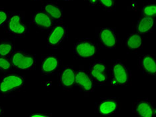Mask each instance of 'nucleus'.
<instances>
[{
	"instance_id": "nucleus-6",
	"label": "nucleus",
	"mask_w": 156,
	"mask_h": 117,
	"mask_svg": "<svg viewBox=\"0 0 156 117\" xmlns=\"http://www.w3.org/2000/svg\"><path fill=\"white\" fill-rule=\"evenodd\" d=\"M89 72L95 86L109 85V70L104 60H96L90 66Z\"/></svg>"
},
{
	"instance_id": "nucleus-24",
	"label": "nucleus",
	"mask_w": 156,
	"mask_h": 117,
	"mask_svg": "<svg viewBox=\"0 0 156 117\" xmlns=\"http://www.w3.org/2000/svg\"><path fill=\"white\" fill-rule=\"evenodd\" d=\"M51 116H52V114H49V113L37 112V113H33V114H31L28 116H30V117H49Z\"/></svg>"
},
{
	"instance_id": "nucleus-25",
	"label": "nucleus",
	"mask_w": 156,
	"mask_h": 117,
	"mask_svg": "<svg viewBox=\"0 0 156 117\" xmlns=\"http://www.w3.org/2000/svg\"><path fill=\"white\" fill-rule=\"evenodd\" d=\"M92 6H95L98 4V0H86Z\"/></svg>"
},
{
	"instance_id": "nucleus-23",
	"label": "nucleus",
	"mask_w": 156,
	"mask_h": 117,
	"mask_svg": "<svg viewBox=\"0 0 156 117\" xmlns=\"http://www.w3.org/2000/svg\"><path fill=\"white\" fill-rule=\"evenodd\" d=\"M10 16V13L5 9L0 8V27L6 24Z\"/></svg>"
},
{
	"instance_id": "nucleus-13",
	"label": "nucleus",
	"mask_w": 156,
	"mask_h": 117,
	"mask_svg": "<svg viewBox=\"0 0 156 117\" xmlns=\"http://www.w3.org/2000/svg\"><path fill=\"white\" fill-rule=\"evenodd\" d=\"M54 22L43 11H37L32 13L30 25L40 31L49 30L54 26Z\"/></svg>"
},
{
	"instance_id": "nucleus-26",
	"label": "nucleus",
	"mask_w": 156,
	"mask_h": 117,
	"mask_svg": "<svg viewBox=\"0 0 156 117\" xmlns=\"http://www.w3.org/2000/svg\"><path fill=\"white\" fill-rule=\"evenodd\" d=\"M3 113V108L2 107V106H0V116H1Z\"/></svg>"
},
{
	"instance_id": "nucleus-15",
	"label": "nucleus",
	"mask_w": 156,
	"mask_h": 117,
	"mask_svg": "<svg viewBox=\"0 0 156 117\" xmlns=\"http://www.w3.org/2000/svg\"><path fill=\"white\" fill-rule=\"evenodd\" d=\"M139 68L144 75L156 76V59L154 54H145L139 58Z\"/></svg>"
},
{
	"instance_id": "nucleus-11",
	"label": "nucleus",
	"mask_w": 156,
	"mask_h": 117,
	"mask_svg": "<svg viewBox=\"0 0 156 117\" xmlns=\"http://www.w3.org/2000/svg\"><path fill=\"white\" fill-rule=\"evenodd\" d=\"M132 112L137 116H154L156 115V107L148 99L140 98L133 104Z\"/></svg>"
},
{
	"instance_id": "nucleus-9",
	"label": "nucleus",
	"mask_w": 156,
	"mask_h": 117,
	"mask_svg": "<svg viewBox=\"0 0 156 117\" xmlns=\"http://www.w3.org/2000/svg\"><path fill=\"white\" fill-rule=\"evenodd\" d=\"M67 28L63 23H55L50 30L47 38V47L55 48L65 41L67 37Z\"/></svg>"
},
{
	"instance_id": "nucleus-14",
	"label": "nucleus",
	"mask_w": 156,
	"mask_h": 117,
	"mask_svg": "<svg viewBox=\"0 0 156 117\" xmlns=\"http://www.w3.org/2000/svg\"><path fill=\"white\" fill-rule=\"evenodd\" d=\"M59 60L55 55L44 56L41 58L40 71L45 76L54 75L58 72Z\"/></svg>"
},
{
	"instance_id": "nucleus-2",
	"label": "nucleus",
	"mask_w": 156,
	"mask_h": 117,
	"mask_svg": "<svg viewBox=\"0 0 156 117\" xmlns=\"http://www.w3.org/2000/svg\"><path fill=\"white\" fill-rule=\"evenodd\" d=\"M25 80V77L18 72H6L0 78V96L8 97L20 92L24 86Z\"/></svg>"
},
{
	"instance_id": "nucleus-28",
	"label": "nucleus",
	"mask_w": 156,
	"mask_h": 117,
	"mask_svg": "<svg viewBox=\"0 0 156 117\" xmlns=\"http://www.w3.org/2000/svg\"><path fill=\"white\" fill-rule=\"evenodd\" d=\"M33 1H38V0H33Z\"/></svg>"
},
{
	"instance_id": "nucleus-27",
	"label": "nucleus",
	"mask_w": 156,
	"mask_h": 117,
	"mask_svg": "<svg viewBox=\"0 0 156 117\" xmlns=\"http://www.w3.org/2000/svg\"><path fill=\"white\" fill-rule=\"evenodd\" d=\"M63 1H66V2H68V1H72V0H63Z\"/></svg>"
},
{
	"instance_id": "nucleus-4",
	"label": "nucleus",
	"mask_w": 156,
	"mask_h": 117,
	"mask_svg": "<svg viewBox=\"0 0 156 117\" xmlns=\"http://www.w3.org/2000/svg\"><path fill=\"white\" fill-rule=\"evenodd\" d=\"M95 37L99 46L104 49H115L119 43L118 31L114 28L97 27L95 28Z\"/></svg>"
},
{
	"instance_id": "nucleus-3",
	"label": "nucleus",
	"mask_w": 156,
	"mask_h": 117,
	"mask_svg": "<svg viewBox=\"0 0 156 117\" xmlns=\"http://www.w3.org/2000/svg\"><path fill=\"white\" fill-rule=\"evenodd\" d=\"M100 48L97 42L93 39L82 38L74 44L73 54L80 60H91L96 57Z\"/></svg>"
},
{
	"instance_id": "nucleus-21",
	"label": "nucleus",
	"mask_w": 156,
	"mask_h": 117,
	"mask_svg": "<svg viewBox=\"0 0 156 117\" xmlns=\"http://www.w3.org/2000/svg\"><path fill=\"white\" fill-rule=\"evenodd\" d=\"M98 4L107 12H114L116 9V0H98Z\"/></svg>"
},
{
	"instance_id": "nucleus-16",
	"label": "nucleus",
	"mask_w": 156,
	"mask_h": 117,
	"mask_svg": "<svg viewBox=\"0 0 156 117\" xmlns=\"http://www.w3.org/2000/svg\"><path fill=\"white\" fill-rule=\"evenodd\" d=\"M42 11L47 14L54 23L61 22L63 19V9L56 2H44L42 3Z\"/></svg>"
},
{
	"instance_id": "nucleus-20",
	"label": "nucleus",
	"mask_w": 156,
	"mask_h": 117,
	"mask_svg": "<svg viewBox=\"0 0 156 117\" xmlns=\"http://www.w3.org/2000/svg\"><path fill=\"white\" fill-rule=\"evenodd\" d=\"M141 16L155 18L156 2L155 1H147L143 3L141 11Z\"/></svg>"
},
{
	"instance_id": "nucleus-8",
	"label": "nucleus",
	"mask_w": 156,
	"mask_h": 117,
	"mask_svg": "<svg viewBox=\"0 0 156 117\" xmlns=\"http://www.w3.org/2000/svg\"><path fill=\"white\" fill-rule=\"evenodd\" d=\"M121 102L118 97L100 98L95 103V113L101 116H110L119 112Z\"/></svg>"
},
{
	"instance_id": "nucleus-22",
	"label": "nucleus",
	"mask_w": 156,
	"mask_h": 117,
	"mask_svg": "<svg viewBox=\"0 0 156 117\" xmlns=\"http://www.w3.org/2000/svg\"><path fill=\"white\" fill-rule=\"evenodd\" d=\"M11 60L9 58L0 57V70L3 72H8L12 68Z\"/></svg>"
},
{
	"instance_id": "nucleus-18",
	"label": "nucleus",
	"mask_w": 156,
	"mask_h": 117,
	"mask_svg": "<svg viewBox=\"0 0 156 117\" xmlns=\"http://www.w3.org/2000/svg\"><path fill=\"white\" fill-rule=\"evenodd\" d=\"M126 47L130 50H137L143 47V38L141 35L133 32L127 35L125 42Z\"/></svg>"
},
{
	"instance_id": "nucleus-5",
	"label": "nucleus",
	"mask_w": 156,
	"mask_h": 117,
	"mask_svg": "<svg viewBox=\"0 0 156 117\" xmlns=\"http://www.w3.org/2000/svg\"><path fill=\"white\" fill-rule=\"evenodd\" d=\"M25 13L16 12L10 13L5 24V29L12 36L23 38L27 34L28 29L25 22Z\"/></svg>"
},
{
	"instance_id": "nucleus-10",
	"label": "nucleus",
	"mask_w": 156,
	"mask_h": 117,
	"mask_svg": "<svg viewBox=\"0 0 156 117\" xmlns=\"http://www.w3.org/2000/svg\"><path fill=\"white\" fill-rule=\"evenodd\" d=\"M58 71L59 86L66 91L73 90L76 85V71L74 68L72 66H66Z\"/></svg>"
},
{
	"instance_id": "nucleus-1",
	"label": "nucleus",
	"mask_w": 156,
	"mask_h": 117,
	"mask_svg": "<svg viewBox=\"0 0 156 117\" xmlns=\"http://www.w3.org/2000/svg\"><path fill=\"white\" fill-rule=\"evenodd\" d=\"M109 85L113 86H125L129 85L132 72L126 64L121 60H113L109 67Z\"/></svg>"
},
{
	"instance_id": "nucleus-12",
	"label": "nucleus",
	"mask_w": 156,
	"mask_h": 117,
	"mask_svg": "<svg viewBox=\"0 0 156 117\" xmlns=\"http://www.w3.org/2000/svg\"><path fill=\"white\" fill-rule=\"evenodd\" d=\"M76 85L85 94L94 92L95 86L89 72L81 68L76 72Z\"/></svg>"
},
{
	"instance_id": "nucleus-17",
	"label": "nucleus",
	"mask_w": 156,
	"mask_h": 117,
	"mask_svg": "<svg viewBox=\"0 0 156 117\" xmlns=\"http://www.w3.org/2000/svg\"><path fill=\"white\" fill-rule=\"evenodd\" d=\"M155 26V18L140 16L136 26V32L141 35L151 33L154 30Z\"/></svg>"
},
{
	"instance_id": "nucleus-19",
	"label": "nucleus",
	"mask_w": 156,
	"mask_h": 117,
	"mask_svg": "<svg viewBox=\"0 0 156 117\" xmlns=\"http://www.w3.org/2000/svg\"><path fill=\"white\" fill-rule=\"evenodd\" d=\"M14 51V45L8 39L0 40V57L9 58Z\"/></svg>"
},
{
	"instance_id": "nucleus-7",
	"label": "nucleus",
	"mask_w": 156,
	"mask_h": 117,
	"mask_svg": "<svg viewBox=\"0 0 156 117\" xmlns=\"http://www.w3.org/2000/svg\"><path fill=\"white\" fill-rule=\"evenodd\" d=\"M13 68L18 70H31L35 66L36 60L35 56L23 49L14 50L10 56Z\"/></svg>"
}]
</instances>
